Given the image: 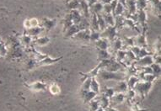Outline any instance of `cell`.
Returning a JSON list of instances; mask_svg holds the SVG:
<instances>
[{"instance_id": "obj_44", "label": "cell", "mask_w": 161, "mask_h": 111, "mask_svg": "<svg viewBox=\"0 0 161 111\" xmlns=\"http://www.w3.org/2000/svg\"><path fill=\"white\" fill-rule=\"evenodd\" d=\"M95 111H106V110H105V109H103V108H101V107H100L97 110H95Z\"/></svg>"}, {"instance_id": "obj_33", "label": "cell", "mask_w": 161, "mask_h": 111, "mask_svg": "<svg viewBox=\"0 0 161 111\" xmlns=\"http://www.w3.org/2000/svg\"><path fill=\"white\" fill-rule=\"evenodd\" d=\"M149 55H150L149 52L146 50L144 47H143V48H140V50H139V56H138V57H139V58H143V57H144V56H149Z\"/></svg>"}, {"instance_id": "obj_40", "label": "cell", "mask_w": 161, "mask_h": 111, "mask_svg": "<svg viewBox=\"0 0 161 111\" xmlns=\"http://www.w3.org/2000/svg\"><path fill=\"white\" fill-rule=\"evenodd\" d=\"M135 95H136L135 90H134V89H129V91H128V97L133 98Z\"/></svg>"}, {"instance_id": "obj_8", "label": "cell", "mask_w": 161, "mask_h": 111, "mask_svg": "<svg viewBox=\"0 0 161 111\" xmlns=\"http://www.w3.org/2000/svg\"><path fill=\"white\" fill-rule=\"evenodd\" d=\"M96 46L99 50H107L109 44H108V40L106 38H102V39H99L98 40L95 41Z\"/></svg>"}, {"instance_id": "obj_4", "label": "cell", "mask_w": 161, "mask_h": 111, "mask_svg": "<svg viewBox=\"0 0 161 111\" xmlns=\"http://www.w3.org/2000/svg\"><path fill=\"white\" fill-rule=\"evenodd\" d=\"M154 62V59H153V56H144L143 58H140V60H139L138 62H137V65L143 67H149Z\"/></svg>"}, {"instance_id": "obj_5", "label": "cell", "mask_w": 161, "mask_h": 111, "mask_svg": "<svg viewBox=\"0 0 161 111\" xmlns=\"http://www.w3.org/2000/svg\"><path fill=\"white\" fill-rule=\"evenodd\" d=\"M82 96H83V102L84 103H89L91 100L94 99L95 96L97 95V94H95L94 92L89 90V91H83L82 90Z\"/></svg>"}, {"instance_id": "obj_41", "label": "cell", "mask_w": 161, "mask_h": 111, "mask_svg": "<svg viewBox=\"0 0 161 111\" xmlns=\"http://www.w3.org/2000/svg\"><path fill=\"white\" fill-rule=\"evenodd\" d=\"M84 1L88 4V5H89V8L97 2V0H84Z\"/></svg>"}, {"instance_id": "obj_27", "label": "cell", "mask_w": 161, "mask_h": 111, "mask_svg": "<svg viewBox=\"0 0 161 111\" xmlns=\"http://www.w3.org/2000/svg\"><path fill=\"white\" fill-rule=\"evenodd\" d=\"M150 67L152 68V71H153V73H154V75L157 77V75H160V64H157V63H153Z\"/></svg>"}, {"instance_id": "obj_10", "label": "cell", "mask_w": 161, "mask_h": 111, "mask_svg": "<svg viewBox=\"0 0 161 111\" xmlns=\"http://www.w3.org/2000/svg\"><path fill=\"white\" fill-rule=\"evenodd\" d=\"M128 83H126V82H124V81H122V82H119V83H117V87L115 88V92H117V93H122V94H124V93H126L127 91H128Z\"/></svg>"}, {"instance_id": "obj_37", "label": "cell", "mask_w": 161, "mask_h": 111, "mask_svg": "<svg viewBox=\"0 0 161 111\" xmlns=\"http://www.w3.org/2000/svg\"><path fill=\"white\" fill-rule=\"evenodd\" d=\"M126 56H127V52H125V51H122V50H118V52H117V58L121 61L122 59H124L125 57H126Z\"/></svg>"}, {"instance_id": "obj_25", "label": "cell", "mask_w": 161, "mask_h": 111, "mask_svg": "<svg viewBox=\"0 0 161 111\" xmlns=\"http://www.w3.org/2000/svg\"><path fill=\"white\" fill-rule=\"evenodd\" d=\"M89 107H90V111H95L97 110L100 108V103L99 100H91L89 102Z\"/></svg>"}, {"instance_id": "obj_24", "label": "cell", "mask_w": 161, "mask_h": 111, "mask_svg": "<svg viewBox=\"0 0 161 111\" xmlns=\"http://www.w3.org/2000/svg\"><path fill=\"white\" fill-rule=\"evenodd\" d=\"M139 83V78L135 76H132L131 78H129V81L128 83V87L130 88V89H134V87L137 83Z\"/></svg>"}, {"instance_id": "obj_36", "label": "cell", "mask_w": 161, "mask_h": 111, "mask_svg": "<svg viewBox=\"0 0 161 111\" xmlns=\"http://www.w3.org/2000/svg\"><path fill=\"white\" fill-rule=\"evenodd\" d=\"M131 51L133 53V55L136 56V57H138V56H139V50H140V47L139 46H135V45H133V46H132L131 47Z\"/></svg>"}, {"instance_id": "obj_9", "label": "cell", "mask_w": 161, "mask_h": 111, "mask_svg": "<svg viewBox=\"0 0 161 111\" xmlns=\"http://www.w3.org/2000/svg\"><path fill=\"white\" fill-rule=\"evenodd\" d=\"M102 17L106 22L107 26H114L115 25V18L111 14H104Z\"/></svg>"}, {"instance_id": "obj_22", "label": "cell", "mask_w": 161, "mask_h": 111, "mask_svg": "<svg viewBox=\"0 0 161 111\" xmlns=\"http://www.w3.org/2000/svg\"><path fill=\"white\" fill-rule=\"evenodd\" d=\"M134 42H135V43L137 42V44H138V45H137V46L144 47L145 45H146V41H145L144 35H140L139 36H138V37H137V39H135Z\"/></svg>"}, {"instance_id": "obj_18", "label": "cell", "mask_w": 161, "mask_h": 111, "mask_svg": "<svg viewBox=\"0 0 161 111\" xmlns=\"http://www.w3.org/2000/svg\"><path fill=\"white\" fill-rule=\"evenodd\" d=\"M99 103H100V106L103 109H106L107 107H109L110 105V99L108 97H106V95H102L100 97V100H99Z\"/></svg>"}, {"instance_id": "obj_17", "label": "cell", "mask_w": 161, "mask_h": 111, "mask_svg": "<svg viewBox=\"0 0 161 111\" xmlns=\"http://www.w3.org/2000/svg\"><path fill=\"white\" fill-rule=\"evenodd\" d=\"M61 58H57V59H51V57H48V56H46L44 59L42 60H40L38 65L39 66H42V65H48V64H52L56 61H59Z\"/></svg>"}, {"instance_id": "obj_34", "label": "cell", "mask_w": 161, "mask_h": 111, "mask_svg": "<svg viewBox=\"0 0 161 111\" xmlns=\"http://www.w3.org/2000/svg\"><path fill=\"white\" fill-rule=\"evenodd\" d=\"M102 11L104 12L105 14H111V13H112V9H111L110 4H103V9H102Z\"/></svg>"}, {"instance_id": "obj_21", "label": "cell", "mask_w": 161, "mask_h": 111, "mask_svg": "<svg viewBox=\"0 0 161 111\" xmlns=\"http://www.w3.org/2000/svg\"><path fill=\"white\" fill-rule=\"evenodd\" d=\"M148 4L147 0H136V9H138L139 11L144 10Z\"/></svg>"}, {"instance_id": "obj_26", "label": "cell", "mask_w": 161, "mask_h": 111, "mask_svg": "<svg viewBox=\"0 0 161 111\" xmlns=\"http://www.w3.org/2000/svg\"><path fill=\"white\" fill-rule=\"evenodd\" d=\"M49 90H50V92L53 95L60 94V91H61V90H60V88L58 87V85L56 84V83H53V84L51 85L50 87H49Z\"/></svg>"}, {"instance_id": "obj_32", "label": "cell", "mask_w": 161, "mask_h": 111, "mask_svg": "<svg viewBox=\"0 0 161 111\" xmlns=\"http://www.w3.org/2000/svg\"><path fill=\"white\" fill-rule=\"evenodd\" d=\"M90 83H91V78H87L86 81L83 83L82 90H83V91H89V90H90Z\"/></svg>"}, {"instance_id": "obj_13", "label": "cell", "mask_w": 161, "mask_h": 111, "mask_svg": "<svg viewBox=\"0 0 161 111\" xmlns=\"http://www.w3.org/2000/svg\"><path fill=\"white\" fill-rule=\"evenodd\" d=\"M124 99H125V95L123 94L122 93H117V94H114L111 98V101L114 102L117 105L122 104Z\"/></svg>"}, {"instance_id": "obj_30", "label": "cell", "mask_w": 161, "mask_h": 111, "mask_svg": "<svg viewBox=\"0 0 161 111\" xmlns=\"http://www.w3.org/2000/svg\"><path fill=\"white\" fill-rule=\"evenodd\" d=\"M100 38V35L97 31H94L93 30V32L92 33H90L89 35V40H91V41H96V40H98Z\"/></svg>"}, {"instance_id": "obj_43", "label": "cell", "mask_w": 161, "mask_h": 111, "mask_svg": "<svg viewBox=\"0 0 161 111\" xmlns=\"http://www.w3.org/2000/svg\"><path fill=\"white\" fill-rule=\"evenodd\" d=\"M106 111H117V110H115V109H113V108H110V107H107L106 109H105Z\"/></svg>"}, {"instance_id": "obj_35", "label": "cell", "mask_w": 161, "mask_h": 111, "mask_svg": "<svg viewBox=\"0 0 161 111\" xmlns=\"http://www.w3.org/2000/svg\"><path fill=\"white\" fill-rule=\"evenodd\" d=\"M115 90L113 89H106V92H105V94H104V95H106V97H108L109 99H111V97L113 96V95L115 94Z\"/></svg>"}, {"instance_id": "obj_16", "label": "cell", "mask_w": 161, "mask_h": 111, "mask_svg": "<svg viewBox=\"0 0 161 111\" xmlns=\"http://www.w3.org/2000/svg\"><path fill=\"white\" fill-rule=\"evenodd\" d=\"M39 25V22L36 19H30L29 20H25V27L26 29H30V28L37 27Z\"/></svg>"}, {"instance_id": "obj_39", "label": "cell", "mask_w": 161, "mask_h": 111, "mask_svg": "<svg viewBox=\"0 0 161 111\" xmlns=\"http://www.w3.org/2000/svg\"><path fill=\"white\" fill-rule=\"evenodd\" d=\"M31 41V37L30 35H24L22 37V42L24 44L29 45Z\"/></svg>"}, {"instance_id": "obj_14", "label": "cell", "mask_w": 161, "mask_h": 111, "mask_svg": "<svg viewBox=\"0 0 161 111\" xmlns=\"http://www.w3.org/2000/svg\"><path fill=\"white\" fill-rule=\"evenodd\" d=\"M44 28H40V27H34L30 28V29H28L27 30V34L30 36H36V35H39L43 31Z\"/></svg>"}, {"instance_id": "obj_29", "label": "cell", "mask_w": 161, "mask_h": 111, "mask_svg": "<svg viewBox=\"0 0 161 111\" xmlns=\"http://www.w3.org/2000/svg\"><path fill=\"white\" fill-rule=\"evenodd\" d=\"M146 19H147V16H146L145 12L144 10L139 11V13L138 14V22L143 24L146 21Z\"/></svg>"}, {"instance_id": "obj_6", "label": "cell", "mask_w": 161, "mask_h": 111, "mask_svg": "<svg viewBox=\"0 0 161 111\" xmlns=\"http://www.w3.org/2000/svg\"><path fill=\"white\" fill-rule=\"evenodd\" d=\"M70 14L72 17V21L73 25H78L82 21V15L77 9H73Z\"/></svg>"}, {"instance_id": "obj_42", "label": "cell", "mask_w": 161, "mask_h": 111, "mask_svg": "<svg viewBox=\"0 0 161 111\" xmlns=\"http://www.w3.org/2000/svg\"><path fill=\"white\" fill-rule=\"evenodd\" d=\"M113 0H100V3L102 4H111V2H112Z\"/></svg>"}, {"instance_id": "obj_23", "label": "cell", "mask_w": 161, "mask_h": 111, "mask_svg": "<svg viewBox=\"0 0 161 111\" xmlns=\"http://www.w3.org/2000/svg\"><path fill=\"white\" fill-rule=\"evenodd\" d=\"M99 59L102 61L110 59V54L107 50H99Z\"/></svg>"}, {"instance_id": "obj_11", "label": "cell", "mask_w": 161, "mask_h": 111, "mask_svg": "<svg viewBox=\"0 0 161 111\" xmlns=\"http://www.w3.org/2000/svg\"><path fill=\"white\" fill-rule=\"evenodd\" d=\"M124 11H125V7L122 5L120 2H118L117 6H116V8H115V10H114L112 14H113L114 17L121 16V15H122V14H123Z\"/></svg>"}, {"instance_id": "obj_20", "label": "cell", "mask_w": 161, "mask_h": 111, "mask_svg": "<svg viewBox=\"0 0 161 111\" xmlns=\"http://www.w3.org/2000/svg\"><path fill=\"white\" fill-rule=\"evenodd\" d=\"M92 9V10L94 12L95 14H100L102 12V9H103V4L100 2H96L94 4L90 7Z\"/></svg>"}, {"instance_id": "obj_19", "label": "cell", "mask_w": 161, "mask_h": 111, "mask_svg": "<svg viewBox=\"0 0 161 111\" xmlns=\"http://www.w3.org/2000/svg\"><path fill=\"white\" fill-rule=\"evenodd\" d=\"M90 90L94 92L95 94H99L100 91V85L96 79L94 78H91V83H90Z\"/></svg>"}, {"instance_id": "obj_12", "label": "cell", "mask_w": 161, "mask_h": 111, "mask_svg": "<svg viewBox=\"0 0 161 111\" xmlns=\"http://www.w3.org/2000/svg\"><path fill=\"white\" fill-rule=\"evenodd\" d=\"M67 33H66V36H73L75 34L80 31V29L78 27V25H73L70 27L67 30Z\"/></svg>"}, {"instance_id": "obj_7", "label": "cell", "mask_w": 161, "mask_h": 111, "mask_svg": "<svg viewBox=\"0 0 161 111\" xmlns=\"http://www.w3.org/2000/svg\"><path fill=\"white\" fill-rule=\"evenodd\" d=\"M28 88H30L32 90L36 91H41V90H46V84L44 83H41V82H36L32 84H29L27 85Z\"/></svg>"}, {"instance_id": "obj_2", "label": "cell", "mask_w": 161, "mask_h": 111, "mask_svg": "<svg viewBox=\"0 0 161 111\" xmlns=\"http://www.w3.org/2000/svg\"><path fill=\"white\" fill-rule=\"evenodd\" d=\"M116 31H117V28L115 26H107L103 30L100 36L102 38H106V39L110 40H113L115 36H116Z\"/></svg>"}, {"instance_id": "obj_1", "label": "cell", "mask_w": 161, "mask_h": 111, "mask_svg": "<svg viewBox=\"0 0 161 111\" xmlns=\"http://www.w3.org/2000/svg\"><path fill=\"white\" fill-rule=\"evenodd\" d=\"M100 78L104 80H117L121 81L124 78V75L122 73H118V72H108V71H100Z\"/></svg>"}, {"instance_id": "obj_28", "label": "cell", "mask_w": 161, "mask_h": 111, "mask_svg": "<svg viewBox=\"0 0 161 111\" xmlns=\"http://www.w3.org/2000/svg\"><path fill=\"white\" fill-rule=\"evenodd\" d=\"M92 28L94 31H98L100 30L99 28V24H98V19H97V15L94 14L93 15V19H92Z\"/></svg>"}, {"instance_id": "obj_31", "label": "cell", "mask_w": 161, "mask_h": 111, "mask_svg": "<svg viewBox=\"0 0 161 111\" xmlns=\"http://www.w3.org/2000/svg\"><path fill=\"white\" fill-rule=\"evenodd\" d=\"M48 41H49V38H47V37H46V36L39 37L38 39L36 40V43L39 45H43L47 44Z\"/></svg>"}, {"instance_id": "obj_15", "label": "cell", "mask_w": 161, "mask_h": 111, "mask_svg": "<svg viewBox=\"0 0 161 111\" xmlns=\"http://www.w3.org/2000/svg\"><path fill=\"white\" fill-rule=\"evenodd\" d=\"M43 28L46 29L47 30H50L51 29H52L53 26L56 25V20H51L49 19H44L42 21Z\"/></svg>"}, {"instance_id": "obj_3", "label": "cell", "mask_w": 161, "mask_h": 111, "mask_svg": "<svg viewBox=\"0 0 161 111\" xmlns=\"http://www.w3.org/2000/svg\"><path fill=\"white\" fill-rule=\"evenodd\" d=\"M151 87H152V83L144 82V83H138L135 85L134 89H137V91L139 92L141 94H147L149 92Z\"/></svg>"}, {"instance_id": "obj_38", "label": "cell", "mask_w": 161, "mask_h": 111, "mask_svg": "<svg viewBox=\"0 0 161 111\" xmlns=\"http://www.w3.org/2000/svg\"><path fill=\"white\" fill-rule=\"evenodd\" d=\"M122 42L121 41V40H117V41L115 42V45H114V49L116 50H120L122 49Z\"/></svg>"}]
</instances>
